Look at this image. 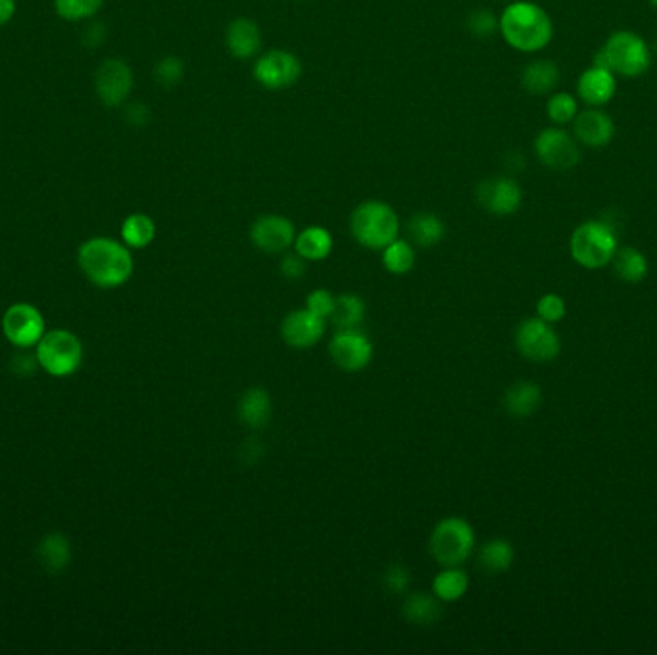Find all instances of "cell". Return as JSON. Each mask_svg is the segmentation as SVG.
Here are the masks:
<instances>
[{
	"label": "cell",
	"mask_w": 657,
	"mask_h": 655,
	"mask_svg": "<svg viewBox=\"0 0 657 655\" xmlns=\"http://www.w3.org/2000/svg\"><path fill=\"white\" fill-rule=\"evenodd\" d=\"M300 75L302 64L289 50H269L254 66V79L268 91L289 89Z\"/></svg>",
	"instance_id": "9c48e42d"
},
{
	"label": "cell",
	"mask_w": 657,
	"mask_h": 655,
	"mask_svg": "<svg viewBox=\"0 0 657 655\" xmlns=\"http://www.w3.org/2000/svg\"><path fill=\"white\" fill-rule=\"evenodd\" d=\"M500 33L519 52L542 50L554 37L548 14L533 2H513L500 16Z\"/></svg>",
	"instance_id": "7a4b0ae2"
},
{
	"label": "cell",
	"mask_w": 657,
	"mask_h": 655,
	"mask_svg": "<svg viewBox=\"0 0 657 655\" xmlns=\"http://www.w3.org/2000/svg\"><path fill=\"white\" fill-rule=\"evenodd\" d=\"M560 81V70L552 60L531 62L521 75L523 89L531 95H548Z\"/></svg>",
	"instance_id": "7402d4cb"
},
{
	"label": "cell",
	"mask_w": 657,
	"mask_h": 655,
	"mask_svg": "<svg viewBox=\"0 0 657 655\" xmlns=\"http://www.w3.org/2000/svg\"><path fill=\"white\" fill-rule=\"evenodd\" d=\"M329 354L337 367L342 371H362L373 358V346L365 335H360L356 329L337 333L331 344Z\"/></svg>",
	"instance_id": "4fadbf2b"
},
{
	"label": "cell",
	"mask_w": 657,
	"mask_h": 655,
	"mask_svg": "<svg viewBox=\"0 0 657 655\" xmlns=\"http://www.w3.org/2000/svg\"><path fill=\"white\" fill-rule=\"evenodd\" d=\"M16 14V0H0V27L8 24Z\"/></svg>",
	"instance_id": "7bdbcfd3"
},
{
	"label": "cell",
	"mask_w": 657,
	"mask_h": 655,
	"mask_svg": "<svg viewBox=\"0 0 657 655\" xmlns=\"http://www.w3.org/2000/svg\"><path fill=\"white\" fill-rule=\"evenodd\" d=\"M294 248L296 254L302 256L306 262H321L333 250V237L325 227L312 225L298 233V237L294 239Z\"/></svg>",
	"instance_id": "ffe728a7"
},
{
	"label": "cell",
	"mask_w": 657,
	"mask_h": 655,
	"mask_svg": "<svg viewBox=\"0 0 657 655\" xmlns=\"http://www.w3.org/2000/svg\"><path fill=\"white\" fill-rule=\"evenodd\" d=\"M39 556L49 571H62L70 563V544L62 534H49L39 546Z\"/></svg>",
	"instance_id": "4dcf8cb0"
},
{
	"label": "cell",
	"mask_w": 657,
	"mask_h": 655,
	"mask_svg": "<svg viewBox=\"0 0 657 655\" xmlns=\"http://www.w3.org/2000/svg\"><path fill=\"white\" fill-rule=\"evenodd\" d=\"M225 45L233 58L248 60L262 49V31L256 22L248 18H235L227 25Z\"/></svg>",
	"instance_id": "e0dca14e"
},
{
	"label": "cell",
	"mask_w": 657,
	"mask_h": 655,
	"mask_svg": "<svg viewBox=\"0 0 657 655\" xmlns=\"http://www.w3.org/2000/svg\"><path fill=\"white\" fill-rule=\"evenodd\" d=\"M383 583L392 594H404L410 586V571L404 565H392L387 569Z\"/></svg>",
	"instance_id": "74e56055"
},
{
	"label": "cell",
	"mask_w": 657,
	"mask_h": 655,
	"mask_svg": "<svg viewBox=\"0 0 657 655\" xmlns=\"http://www.w3.org/2000/svg\"><path fill=\"white\" fill-rule=\"evenodd\" d=\"M4 333L8 340L16 346H31L43 339L45 335V321L29 304H16L4 316Z\"/></svg>",
	"instance_id": "5bb4252c"
},
{
	"label": "cell",
	"mask_w": 657,
	"mask_h": 655,
	"mask_svg": "<svg viewBox=\"0 0 657 655\" xmlns=\"http://www.w3.org/2000/svg\"><path fill=\"white\" fill-rule=\"evenodd\" d=\"M79 266L95 285L112 289L120 287L131 277L133 258L122 243L97 237L79 248Z\"/></svg>",
	"instance_id": "6da1fadb"
},
{
	"label": "cell",
	"mask_w": 657,
	"mask_h": 655,
	"mask_svg": "<svg viewBox=\"0 0 657 655\" xmlns=\"http://www.w3.org/2000/svg\"><path fill=\"white\" fill-rule=\"evenodd\" d=\"M383 264L394 275H404L412 271L415 264V252L412 244L406 241H392V243L383 248Z\"/></svg>",
	"instance_id": "1f68e13d"
},
{
	"label": "cell",
	"mask_w": 657,
	"mask_h": 655,
	"mask_svg": "<svg viewBox=\"0 0 657 655\" xmlns=\"http://www.w3.org/2000/svg\"><path fill=\"white\" fill-rule=\"evenodd\" d=\"M469 588L467 573L458 567H446L433 581V592L440 602H456Z\"/></svg>",
	"instance_id": "4316f807"
},
{
	"label": "cell",
	"mask_w": 657,
	"mask_h": 655,
	"mask_svg": "<svg viewBox=\"0 0 657 655\" xmlns=\"http://www.w3.org/2000/svg\"><path fill=\"white\" fill-rule=\"evenodd\" d=\"M250 239L262 252L281 254L294 244L296 229L291 219L283 216H262L256 219L250 229Z\"/></svg>",
	"instance_id": "9a60e30c"
},
{
	"label": "cell",
	"mask_w": 657,
	"mask_h": 655,
	"mask_svg": "<svg viewBox=\"0 0 657 655\" xmlns=\"http://www.w3.org/2000/svg\"><path fill=\"white\" fill-rule=\"evenodd\" d=\"M95 89L104 106L116 108L123 104L133 89V72L127 62L110 58L98 66Z\"/></svg>",
	"instance_id": "8fae6325"
},
{
	"label": "cell",
	"mask_w": 657,
	"mask_h": 655,
	"mask_svg": "<svg viewBox=\"0 0 657 655\" xmlns=\"http://www.w3.org/2000/svg\"><path fill=\"white\" fill-rule=\"evenodd\" d=\"M83 358L81 342L68 331H52L43 335L37 348V360L50 375L64 377L73 373Z\"/></svg>",
	"instance_id": "ba28073f"
},
{
	"label": "cell",
	"mask_w": 657,
	"mask_h": 655,
	"mask_svg": "<svg viewBox=\"0 0 657 655\" xmlns=\"http://www.w3.org/2000/svg\"><path fill=\"white\" fill-rule=\"evenodd\" d=\"M408 233L417 246L431 248L444 239L446 225L435 214H415L414 218L408 221Z\"/></svg>",
	"instance_id": "d4e9b609"
},
{
	"label": "cell",
	"mask_w": 657,
	"mask_h": 655,
	"mask_svg": "<svg viewBox=\"0 0 657 655\" xmlns=\"http://www.w3.org/2000/svg\"><path fill=\"white\" fill-rule=\"evenodd\" d=\"M577 114V100L567 93H558L548 100V118L558 125L573 122Z\"/></svg>",
	"instance_id": "836d02e7"
},
{
	"label": "cell",
	"mask_w": 657,
	"mask_h": 655,
	"mask_svg": "<svg viewBox=\"0 0 657 655\" xmlns=\"http://www.w3.org/2000/svg\"><path fill=\"white\" fill-rule=\"evenodd\" d=\"M477 202L494 216H511L519 210L523 193L511 177H490L477 185Z\"/></svg>",
	"instance_id": "7c38bea8"
},
{
	"label": "cell",
	"mask_w": 657,
	"mask_h": 655,
	"mask_svg": "<svg viewBox=\"0 0 657 655\" xmlns=\"http://www.w3.org/2000/svg\"><path fill=\"white\" fill-rule=\"evenodd\" d=\"M652 54L644 39L631 31H617L608 39L604 49L596 54L594 66L625 77H638L650 68Z\"/></svg>",
	"instance_id": "277c9868"
},
{
	"label": "cell",
	"mask_w": 657,
	"mask_h": 655,
	"mask_svg": "<svg viewBox=\"0 0 657 655\" xmlns=\"http://www.w3.org/2000/svg\"><path fill=\"white\" fill-rule=\"evenodd\" d=\"M611 264H613V273L623 283L636 285V283L644 281L646 275H648V260H646V256L640 250L633 248V246L617 248Z\"/></svg>",
	"instance_id": "cb8c5ba5"
},
{
	"label": "cell",
	"mask_w": 657,
	"mask_h": 655,
	"mask_svg": "<svg viewBox=\"0 0 657 655\" xmlns=\"http://www.w3.org/2000/svg\"><path fill=\"white\" fill-rule=\"evenodd\" d=\"M156 237V225L145 214H131L123 221V243L131 248H145Z\"/></svg>",
	"instance_id": "f546056e"
},
{
	"label": "cell",
	"mask_w": 657,
	"mask_h": 655,
	"mask_svg": "<svg viewBox=\"0 0 657 655\" xmlns=\"http://www.w3.org/2000/svg\"><path fill=\"white\" fill-rule=\"evenodd\" d=\"M125 120L133 127H145L150 120V112L143 102H133L125 110Z\"/></svg>",
	"instance_id": "60d3db41"
},
{
	"label": "cell",
	"mask_w": 657,
	"mask_h": 655,
	"mask_svg": "<svg viewBox=\"0 0 657 655\" xmlns=\"http://www.w3.org/2000/svg\"><path fill=\"white\" fill-rule=\"evenodd\" d=\"M325 333V317L317 316L312 310H296L285 317L281 335L294 348H310L321 340Z\"/></svg>",
	"instance_id": "2e32d148"
},
{
	"label": "cell",
	"mask_w": 657,
	"mask_h": 655,
	"mask_svg": "<svg viewBox=\"0 0 657 655\" xmlns=\"http://www.w3.org/2000/svg\"><path fill=\"white\" fill-rule=\"evenodd\" d=\"M364 316V300L356 294H342L339 298H335V308L329 317L333 319L335 327H339L341 331H352L364 321Z\"/></svg>",
	"instance_id": "484cf974"
},
{
	"label": "cell",
	"mask_w": 657,
	"mask_h": 655,
	"mask_svg": "<svg viewBox=\"0 0 657 655\" xmlns=\"http://www.w3.org/2000/svg\"><path fill=\"white\" fill-rule=\"evenodd\" d=\"M239 417L244 425H248L252 429L266 427L269 417H271V398H269L268 390H246L239 402Z\"/></svg>",
	"instance_id": "603a6c76"
},
{
	"label": "cell",
	"mask_w": 657,
	"mask_h": 655,
	"mask_svg": "<svg viewBox=\"0 0 657 655\" xmlns=\"http://www.w3.org/2000/svg\"><path fill=\"white\" fill-rule=\"evenodd\" d=\"M656 50H657V41H656Z\"/></svg>",
	"instance_id": "f6af8a7d"
},
{
	"label": "cell",
	"mask_w": 657,
	"mask_h": 655,
	"mask_svg": "<svg viewBox=\"0 0 657 655\" xmlns=\"http://www.w3.org/2000/svg\"><path fill=\"white\" fill-rule=\"evenodd\" d=\"M106 39V29L102 24H91L85 31V45L87 47H98Z\"/></svg>",
	"instance_id": "b9f144b4"
},
{
	"label": "cell",
	"mask_w": 657,
	"mask_h": 655,
	"mask_svg": "<svg viewBox=\"0 0 657 655\" xmlns=\"http://www.w3.org/2000/svg\"><path fill=\"white\" fill-rule=\"evenodd\" d=\"M350 231L365 248L383 250L398 239L400 219L387 202L365 200L350 216Z\"/></svg>",
	"instance_id": "3957f363"
},
{
	"label": "cell",
	"mask_w": 657,
	"mask_h": 655,
	"mask_svg": "<svg viewBox=\"0 0 657 655\" xmlns=\"http://www.w3.org/2000/svg\"><path fill=\"white\" fill-rule=\"evenodd\" d=\"M650 2H652V6H654V8H657V0H650Z\"/></svg>",
	"instance_id": "ee69618b"
},
{
	"label": "cell",
	"mask_w": 657,
	"mask_h": 655,
	"mask_svg": "<svg viewBox=\"0 0 657 655\" xmlns=\"http://www.w3.org/2000/svg\"><path fill=\"white\" fill-rule=\"evenodd\" d=\"M279 269L287 279H300L306 273V260L298 254H287L283 256Z\"/></svg>",
	"instance_id": "ab89813d"
},
{
	"label": "cell",
	"mask_w": 657,
	"mask_h": 655,
	"mask_svg": "<svg viewBox=\"0 0 657 655\" xmlns=\"http://www.w3.org/2000/svg\"><path fill=\"white\" fill-rule=\"evenodd\" d=\"M467 27L475 37H490L500 29V20L490 10H475L467 20Z\"/></svg>",
	"instance_id": "8d00e7d4"
},
{
	"label": "cell",
	"mask_w": 657,
	"mask_h": 655,
	"mask_svg": "<svg viewBox=\"0 0 657 655\" xmlns=\"http://www.w3.org/2000/svg\"><path fill=\"white\" fill-rule=\"evenodd\" d=\"M615 89H617V83H615L613 72H609L606 68H598V66L586 70L577 85V91L581 98L592 106H602L609 102L615 95Z\"/></svg>",
	"instance_id": "d6986e66"
},
{
	"label": "cell",
	"mask_w": 657,
	"mask_h": 655,
	"mask_svg": "<svg viewBox=\"0 0 657 655\" xmlns=\"http://www.w3.org/2000/svg\"><path fill=\"white\" fill-rule=\"evenodd\" d=\"M515 346L527 360L536 364L552 362L560 356L561 340L552 323L529 317L515 331Z\"/></svg>",
	"instance_id": "52a82bcc"
},
{
	"label": "cell",
	"mask_w": 657,
	"mask_h": 655,
	"mask_svg": "<svg viewBox=\"0 0 657 655\" xmlns=\"http://www.w3.org/2000/svg\"><path fill=\"white\" fill-rule=\"evenodd\" d=\"M536 314L548 323H558L567 314L565 300L560 294H544L536 304Z\"/></svg>",
	"instance_id": "d590c367"
},
{
	"label": "cell",
	"mask_w": 657,
	"mask_h": 655,
	"mask_svg": "<svg viewBox=\"0 0 657 655\" xmlns=\"http://www.w3.org/2000/svg\"><path fill=\"white\" fill-rule=\"evenodd\" d=\"M542 390L535 383L519 381L504 394V408L513 417H529L540 408Z\"/></svg>",
	"instance_id": "44dd1931"
},
{
	"label": "cell",
	"mask_w": 657,
	"mask_h": 655,
	"mask_svg": "<svg viewBox=\"0 0 657 655\" xmlns=\"http://www.w3.org/2000/svg\"><path fill=\"white\" fill-rule=\"evenodd\" d=\"M513 558H515V554H513V546L510 542L504 538H494L481 548L479 565L487 573H504L510 569Z\"/></svg>",
	"instance_id": "f1b7e54d"
},
{
	"label": "cell",
	"mask_w": 657,
	"mask_h": 655,
	"mask_svg": "<svg viewBox=\"0 0 657 655\" xmlns=\"http://www.w3.org/2000/svg\"><path fill=\"white\" fill-rule=\"evenodd\" d=\"M615 125L608 114L600 110H584L575 116V137L583 145L600 148L611 143Z\"/></svg>",
	"instance_id": "ac0fdd59"
},
{
	"label": "cell",
	"mask_w": 657,
	"mask_h": 655,
	"mask_svg": "<svg viewBox=\"0 0 657 655\" xmlns=\"http://www.w3.org/2000/svg\"><path fill=\"white\" fill-rule=\"evenodd\" d=\"M404 615L415 625L429 627L440 619L442 607L438 604L437 596L433 598L429 594H412L404 602Z\"/></svg>",
	"instance_id": "83f0119b"
},
{
	"label": "cell",
	"mask_w": 657,
	"mask_h": 655,
	"mask_svg": "<svg viewBox=\"0 0 657 655\" xmlns=\"http://www.w3.org/2000/svg\"><path fill=\"white\" fill-rule=\"evenodd\" d=\"M306 306H308V310H312L317 316L329 317L333 314V308H335V296L329 291H323V289L310 292L308 298H306Z\"/></svg>",
	"instance_id": "f35d334b"
},
{
	"label": "cell",
	"mask_w": 657,
	"mask_h": 655,
	"mask_svg": "<svg viewBox=\"0 0 657 655\" xmlns=\"http://www.w3.org/2000/svg\"><path fill=\"white\" fill-rule=\"evenodd\" d=\"M154 77L164 87H175L185 77V64L177 56H166V58L156 62Z\"/></svg>",
	"instance_id": "e575fe53"
},
{
	"label": "cell",
	"mask_w": 657,
	"mask_h": 655,
	"mask_svg": "<svg viewBox=\"0 0 657 655\" xmlns=\"http://www.w3.org/2000/svg\"><path fill=\"white\" fill-rule=\"evenodd\" d=\"M617 248L615 229L606 221H584L571 235V256L584 269L609 266Z\"/></svg>",
	"instance_id": "5b68a950"
},
{
	"label": "cell",
	"mask_w": 657,
	"mask_h": 655,
	"mask_svg": "<svg viewBox=\"0 0 657 655\" xmlns=\"http://www.w3.org/2000/svg\"><path fill=\"white\" fill-rule=\"evenodd\" d=\"M475 548L473 527L462 517L442 519L429 540L431 556L444 567H460Z\"/></svg>",
	"instance_id": "8992f818"
},
{
	"label": "cell",
	"mask_w": 657,
	"mask_h": 655,
	"mask_svg": "<svg viewBox=\"0 0 657 655\" xmlns=\"http://www.w3.org/2000/svg\"><path fill=\"white\" fill-rule=\"evenodd\" d=\"M104 0H54L56 14L66 22H83L97 16Z\"/></svg>",
	"instance_id": "d6a6232c"
},
{
	"label": "cell",
	"mask_w": 657,
	"mask_h": 655,
	"mask_svg": "<svg viewBox=\"0 0 657 655\" xmlns=\"http://www.w3.org/2000/svg\"><path fill=\"white\" fill-rule=\"evenodd\" d=\"M538 160L550 170H573L581 162V150L577 141L563 129H544L535 141Z\"/></svg>",
	"instance_id": "30bf717a"
}]
</instances>
